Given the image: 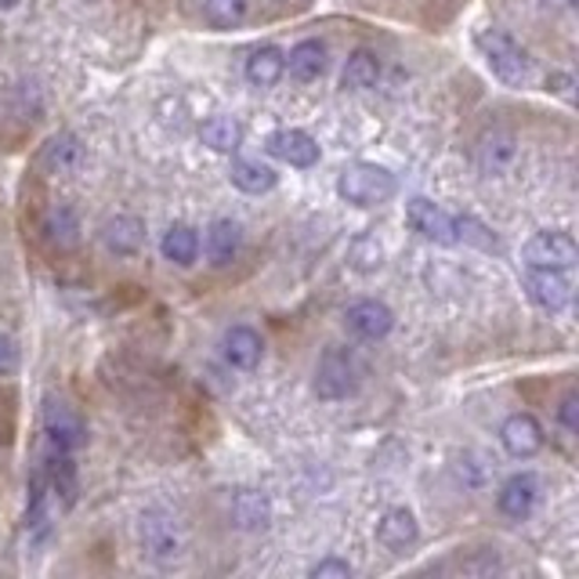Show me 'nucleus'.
<instances>
[{"label":"nucleus","mask_w":579,"mask_h":579,"mask_svg":"<svg viewBox=\"0 0 579 579\" xmlns=\"http://www.w3.org/2000/svg\"><path fill=\"white\" fill-rule=\"evenodd\" d=\"M478 51H482L485 66L492 69V77L507 87H526L532 77V58L521 43L503 33V29H482L478 33Z\"/></svg>","instance_id":"f257e3e1"},{"label":"nucleus","mask_w":579,"mask_h":579,"mask_svg":"<svg viewBox=\"0 0 579 579\" xmlns=\"http://www.w3.org/2000/svg\"><path fill=\"white\" fill-rule=\"evenodd\" d=\"M337 193L341 199L355 203V207H381V203H387L399 193V181L395 174L381 164H352L341 170Z\"/></svg>","instance_id":"f03ea898"},{"label":"nucleus","mask_w":579,"mask_h":579,"mask_svg":"<svg viewBox=\"0 0 579 579\" xmlns=\"http://www.w3.org/2000/svg\"><path fill=\"white\" fill-rule=\"evenodd\" d=\"M359 359L347 347H326L315 366V395L323 402L347 399L359 387Z\"/></svg>","instance_id":"7ed1b4c3"},{"label":"nucleus","mask_w":579,"mask_h":579,"mask_svg":"<svg viewBox=\"0 0 579 579\" xmlns=\"http://www.w3.org/2000/svg\"><path fill=\"white\" fill-rule=\"evenodd\" d=\"M579 261V246L569 232H558V228H547V232H536V236L526 243V265L529 268H558V272H569Z\"/></svg>","instance_id":"20e7f679"},{"label":"nucleus","mask_w":579,"mask_h":579,"mask_svg":"<svg viewBox=\"0 0 579 579\" xmlns=\"http://www.w3.org/2000/svg\"><path fill=\"white\" fill-rule=\"evenodd\" d=\"M405 225L428 243H439V246L460 243L457 239V217H449L439 203H431L424 196H413L410 203H405Z\"/></svg>","instance_id":"39448f33"},{"label":"nucleus","mask_w":579,"mask_h":579,"mask_svg":"<svg viewBox=\"0 0 579 579\" xmlns=\"http://www.w3.org/2000/svg\"><path fill=\"white\" fill-rule=\"evenodd\" d=\"M138 540L145 547V555L156 561H174L181 555V532L178 521L167 511H145L138 521Z\"/></svg>","instance_id":"423d86ee"},{"label":"nucleus","mask_w":579,"mask_h":579,"mask_svg":"<svg viewBox=\"0 0 579 579\" xmlns=\"http://www.w3.org/2000/svg\"><path fill=\"white\" fill-rule=\"evenodd\" d=\"M43 431H48L51 449H62V453H77V449L87 442V424L84 416L66 402L48 399L43 405Z\"/></svg>","instance_id":"0eeeda50"},{"label":"nucleus","mask_w":579,"mask_h":579,"mask_svg":"<svg viewBox=\"0 0 579 579\" xmlns=\"http://www.w3.org/2000/svg\"><path fill=\"white\" fill-rule=\"evenodd\" d=\"M268 153L297 170H308L318 164V141L301 127H283L275 130V135H268Z\"/></svg>","instance_id":"6e6552de"},{"label":"nucleus","mask_w":579,"mask_h":579,"mask_svg":"<svg viewBox=\"0 0 579 579\" xmlns=\"http://www.w3.org/2000/svg\"><path fill=\"white\" fill-rule=\"evenodd\" d=\"M500 442L514 460H529L543 449V424L532 413H511L500 428Z\"/></svg>","instance_id":"1a4fd4ad"},{"label":"nucleus","mask_w":579,"mask_h":579,"mask_svg":"<svg viewBox=\"0 0 579 579\" xmlns=\"http://www.w3.org/2000/svg\"><path fill=\"white\" fill-rule=\"evenodd\" d=\"M526 294L536 308L561 312L565 304H569L572 290H569V279H565V272H558V268H529L526 272Z\"/></svg>","instance_id":"9d476101"},{"label":"nucleus","mask_w":579,"mask_h":579,"mask_svg":"<svg viewBox=\"0 0 579 579\" xmlns=\"http://www.w3.org/2000/svg\"><path fill=\"white\" fill-rule=\"evenodd\" d=\"M344 326L355 333L359 341H381L395 326V315L384 301H355L352 308L344 312Z\"/></svg>","instance_id":"9b49d317"},{"label":"nucleus","mask_w":579,"mask_h":579,"mask_svg":"<svg viewBox=\"0 0 579 579\" xmlns=\"http://www.w3.org/2000/svg\"><path fill=\"white\" fill-rule=\"evenodd\" d=\"M536 500H540V478L529 474V471H518V474L507 478V482L500 485V497H497L503 518H511V521H526L532 514Z\"/></svg>","instance_id":"f8f14e48"},{"label":"nucleus","mask_w":579,"mask_h":579,"mask_svg":"<svg viewBox=\"0 0 579 579\" xmlns=\"http://www.w3.org/2000/svg\"><path fill=\"white\" fill-rule=\"evenodd\" d=\"M228 518H232V526L243 529V532L268 529L272 503H268L265 492H257V489H236V497H232V503H228Z\"/></svg>","instance_id":"ddd939ff"},{"label":"nucleus","mask_w":579,"mask_h":579,"mask_svg":"<svg viewBox=\"0 0 579 579\" xmlns=\"http://www.w3.org/2000/svg\"><path fill=\"white\" fill-rule=\"evenodd\" d=\"M101 243H106L109 254H138L145 246V222L135 214H116L101 225Z\"/></svg>","instance_id":"4468645a"},{"label":"nucleus","mask_w":579,"mask_h":579,"mask_svg":"<svg viewBox=\"0 0 579 579\" xmlns=\"http://www.w3.org/2000/svg\"><path fill=\"white\" fill-rule=\"evenodd\" d=\"M416 540H420V526H416V518L405 511V507H395V511H387L381 521H376V543L395 550V555L410 550Z\"/></svg>","instance_id":"2eb2a0df"},{"label":"nucleus","mask_w":579,"mask_h":579,"mask_svg":"<svg viewBox=\"0 0 579 579\" xmlns=\"http://www.w3.org/2000/svg\"><path fill=\"white\" fill-rule=\"evenodd\" d=\"M261 355H265V341H261L257 330H251V326H232L225 333V359L236 370H257Z\"/></svg>","instance_id":"dca6fc26"},{"label":"nucleus","mask_w":579,"mask_h":579,"mask_svg":"<svg viewBox=\"0 0 579 579\" xmlns=\"http://www.w3.org/2000/svg\"><path fill=\"white\" fill-rule=\"evenodd\" d=\"M286 69L290 77L301 80V84H312L326 72V48L318 40H301L294 51L286 58Z\"/></svg>","instance_id":"f3484780"},{"label":"nucleus","mask_w":579,"mask_h":579,"mask_svg":"<svg viewBox=\"0 0 579 579\" xmlns=\"http://www.w3.org/2000/svg\"><path fill=\"white\" fill-rule=\"evenodd\" d=\"M228 178L246 196H261V193H272L275 188V170L268 164H261V159H232Z\"/></svg>","instance_id":"a211bd4d"},{"label":"nucleus","mask_w":579,"mask_h":579,"mask_svg":"<svg viewBox=\"0 0 579 579\" xmlns=\"http://www.w3.org/2000/svg\"><path fill=\"white\" fill-rule=\"evenodd\" d=\"M199 141L214 153H236L243 141V127L232 120V116H210V120L199 124Z\"/></svg>","instance_id":"6ab92c4d"},{"label":"nucleus","mask_w":579,"mask_h":579,"mask_svg":"<svg viewBox=\"0 0 579 579\" xmlns=\"http://www.w3.org/2000/svg\"><path fill=\"white\" fill-rule=\"evenodd\" d=\"M286 72V55L279 48H257L246 58V80L254 87H275Z\"/></svg>","instance_id":"aec40b11"},{"label":"nucleus","mask_w":579,"mask_h":579,"mask_svg":"<svg viewBox=\"0 0 579 579\" xmlns=\"http://www.w3.org/2000/svg\"><path fill=\"white\" fill-rule=\"evenodd\" d=\"M84 159V145L77 135H69V130H62V135H55L48 145H43V153H40V164L55 170V174H66L72 170Z\"/></svg>","instance_id":"412c9836"},{"label":"nucleus","mask_w":579,"mask_h":579,"mask_svg":"<svg viewBox=\"0 0 579 579\" xmlns=\"http://www.w3.org/2000/svg\"><path fill=\"white\" fill-rule=\"evenodd\" d=\"M239 225L228 222V217H217V222L207 228V257L210 265H228L232 257L239 254Z\"/></svg>","instance_id":"4be33fe9"},{"label":"nucleus","mask_w":579,"mask_h":579,"mask_svg":"<svg viewBox=\"0 0 579 579\" xmlns=\"http://www.w3.org/2000/svg\"><path fill=\"white\" fill-rule=\"evenodd\" d=\"M43 239H48L51 246H58V251H72V246L80 243V222H77V214H72L69 207L48 210V217H43Z\"/></svg>","instance_id":"5701e85b"},{"label":"nucleus","mask_w":579,"mask_h":579,"mask_svg":"<svg viewBox=\"0 0 579 579\" xmlns=\"http://www.w3.org/2000/svg\"><path fill=\"white\" fill-rule=\"evenodd\" d=\"M376 80H381V58H376L373 51L347 55V62H344V87H352V91H370Z\"/></svg>","instance_id":"b1692460"},{"label":"nucleus","mask_w":579,"mask_h":579,"mask_svg":"<svg viewBox=\"0 0 579 579\" xmlns=\"http://www.w3.org/2000/svg\"><path fill=\"white\" fill-rule=\"evenodd\" d=\"M164 257L174 261V265H193L199 257V236L196 228L188 225H170L164 236Z\"/></svg>","instance_id":"393cba45"},{"label":"nucleus","mask_w":579,"mask_h":579,"mask_svg":"<svg viewBox=\"0 0 579 579\" xmlns=\"http://www.w3.org/2000/svg\"><path fill=\"white\" fill-rule=\"evenodd\" d=\"M48 482L55 492H62L66 503H72V497H77V471H72V460H69V453H62V449H51Z\"/></svg>","instance_id":"a878e982"},{"label":"nucleus","mask_w":579,"mask_h":579,"mask_svg":"<svg viewBox=\"0 0 579 579\" xmlns=\"http://www.w3.org/2000/svg\"><path fill=\"white\" fill-rule=\"evenodd\" d=\"M514 159V135H507V130H492V135L482 141V167L492 174V170H503L507 164Z\"/></svg>","instance_id":"bb28decb"},{"label":"nucleus","mask_w":579,"mask_h":579,"mask_svg":"<svg viewBox=\"0 0 579 579\" xmlns=\"http://www.w3.org/2000/svg\"><path fill=\"white\" fill-rule=\"evenodd\" d=\"M203 14L214 29H236L246 19V0H203Z\"/></svg>","instance_id":"cd10ccee"},{"label":"nucleus","mask_w":579,"mask_h":579,"mask_svg":"<svg viewBox=\"0 0 579 579\" xmlns=\"http://www.w3.org/2000/svg\"><path fill=\"white\" fill-rule=\"evenodd\" d=\"M384 265V246L376 243L373 236H359L355 243H352V268L355 272H376Z\"/></svg>","instance_id":"c85d7f7f"},{"label":"nucleus","mask_w":579,"mask_h":579,"mask_svg":"<svg viewBox=\"0 0 579 579\" xmlns=\"http://www.w3.org/2000/svg\"><path fill=\"white\" fill-rule=\"evenodd\" d=\"M312 579H352V565L341 558H323L312 569Z\"/></svg>","instance_id":"c756f323"},{"label":"nucleus","mask_w":579,"mask_h":579,"mask_svg":"<svg viewBox=\"0 0 579 579\" xmlns=\"http://www.w3.org/2000/svg\"><path fill=\"white\" fill-rule=\"evenodd\" d=\"M558 420H561V428L565 431H579V395L576 391H569V395L561 399V405H558Z\"/></svg>","instance_id":"7c9ffc66"},{"label":"nucleus","mask_w":579,"mask_h":579,"mask_svg":"<svg viewBox=\"0 0 579 579\" xmlns=\"http://www.w3.org/2000/svg\"><path fill=\"white\" fill-rule=\"evenodd\" d=\"M14 366H19V347H14L11 337H4V333H0V376L11 373Z\"/></svg>","instance_id":"2f4dec72"},{"label":"nucleus","mask_w":579,"mask_h":579,"mask_svg":"<svg viewBox=\"0 0 579 579\" xmlns=\"http://www.w3.org/2000/svg\"><path fill=\"white\" fill-rule=\"evenodd\" d=\"M547 91H555V95H561L565 101H572V77H569V72H550Z\"/></svg>","instance_id":"473e14b6"},{"label":"nucleus","mask_w":579,"mask_h":579,"mask_svg":"<svg viewBox=\"0 0 579 579\" xmlns=\"http://www.w3.org/2000/svg\"><path fill=\"white\" fill-rule=\"evenodd\" d=\"M543 4H547V8H569L572 0H543Z\"/></svg>","instance_id":"72a5a7b5"},{"label":"nucleus","mask_w":579,"mask_h":579,"mask_svg":"<svg viewBox=\"0 0 579 579\" xmlns=\"http://www.w3.org/2000/svg\"><path fill=\"white\" fill-rule=\"evenodd\" d=\"M14 4H19V0H0V8H14Z\"/></svg>","instance_id":"f704fd0d"}]
</instances>
